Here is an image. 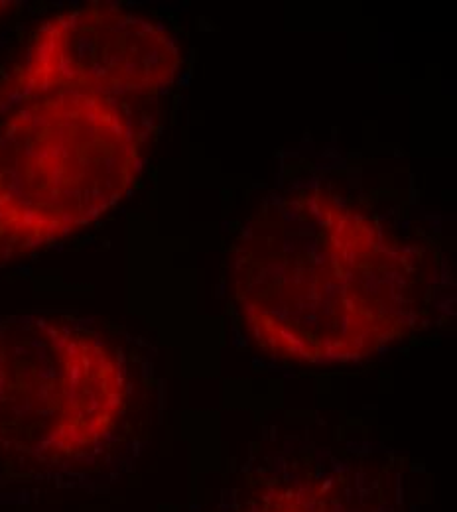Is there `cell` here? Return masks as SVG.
Listing matches in <instances>:
<instances>
[{
    "label": "cell",
    "instance_id": "obj_4",
    "mask_svg": "<svg viewBox=\"0 0 457 512\" xmlns=\"http://www.w3.org/2000/svg\"><path fill=\"white\" fill-rule=\"evenodd\" d=\"M182 50L150 16L89 4L48 18L0 71V115L52 93H89L152 103L176 79Z\"/></svg>",
    "mask_w": 457,
    "mask_h": 512
},
{
    "label": "cell",
    "instance_id": "obj_6",
    "mask_svg": "<svg viewBox=\"0 0 457 512\" xmlns=\"http://www.w3.org/2000/svg\"><path fill=\"white\" fill-rule=\"evenodd\" d=\"M8 6H10V4H6V2H0V16H2L4 12H8Z\"/></svg>",
    "mask_w": 457,
    "mask_h": 512
},
{
    "label": "cell",
    "instance_id": "obj_5",
    "mask_svg": "<svg viewBox=\"0 0 457 512\" xmlns=\"http://www.w3.org/2000/svg\"><path fill=\"white\" fill-rule=\"evenodd\" d=\"M387 463L331 448L268 449L227 481L211 512H400Z\"/></svg>",
    "mask_w": 457,
    "mask_h": 512
},
{
    "label": "cell",
    "instance_id": "obj_2",
    "mask_svg": "<svg viewBox=\"0 0 457 512\" xmlns=\"http://www.w3.org/2000/svg\"><path fill=\"white\" fill-rule=\"evenodd\" d=\"M164 388L148 341L113 321L32 312L0 320V471L93 491L154 446Z\"/></svg>",
    "mask_w": 457,
    "mask_h": 512
},
{
    "label": "cell",
    "instance_id": "obj_1",
    "mask_svg": "<svg viewBox=\"0 0 457 512\" xmlns=\"http://www.w3.org/2000/svg\"><path fill=\"white\" fill-rule=\"evenodd\" d=\"M440 260L326 186L266 203L233 260V310L261 353L304 365L361 361L450 308Z\"/></svg>",
    "mask_w": 457,
    "mask_h": 512
},
{
    "label": "cell",
    "instance_id": "obj_3",
    "mask_svg": "<svg viewBox=\"0 0 457 512\" xmlns=\"http://www.w3.org/2000/svg\"><path fill=\"white\" fill-rule=\"evenodd\" d=\"M150 105L52 93L0 115V266L67 239L129 193L150 148Z\"/></svg>",
    "mask_w": 457,
    "mask_h": 512
}]
</instances>
